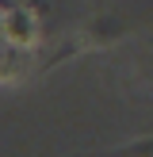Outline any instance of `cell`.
<instances>
[{
    "label": "cell",
    "mask_w": 153,
    "mask_h": 157,
    "mask_svg": "<svg viewBox=\"0 0 153 157\" xmlns=\"http://www.w3.org/2000/svg\"><path fill=\"white\" fill-rule=\"evenodd\" d=\"M99 157H153V138H142V142H134V146H122V150L99 153Z\"/></svg>",
    "instance_id": "1"
}]
</instances>
